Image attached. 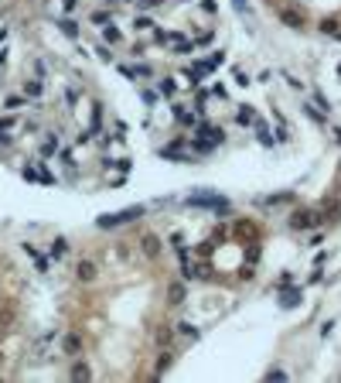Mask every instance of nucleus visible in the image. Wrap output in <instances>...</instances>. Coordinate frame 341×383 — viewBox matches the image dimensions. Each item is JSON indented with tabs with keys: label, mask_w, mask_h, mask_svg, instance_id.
<instances>
[{
	"label": "nucleus",
	"mask_w": 341,
	"mask_h": 383,
	"mask_svg": "<svg viewBox=\"0 0 341 383\" xmlns=\"http://www.w3.org/2000/svg\"><path fill=\"white\" fill-rule=\"evenodd\" d=\"M45 92V82L41 79H31V82H24V96H31V99H38Z\"/></svg>",
	"instance_id": "obj_22"
},
{
	"label": "nucleus",
	"mask_w": 341,
	"mask_h": 383,
	"mask_svg": "<svg viewBox=\"0 0 341 383\" xmlns=\"http://www.w3.org/2000/svg\"><path fill=\"white\" fill-rule=\"evenodd\" d=\"M222 141H225V130H222V127L195 123V141H188V144H191V147H195L198 154H208V151H215Z\"/></svg>",
	"instance_id": "obj_1"
},
{
	"label": "nucleus",
	"mask_w": 341,
	"mask_h": 383,
	"mask_svg": "<svg viewBox=\"0 0 341 383\" xmlns=\"http://www.w3.org/2000/svg\"><path fill=\"white\" fill-rule=\"evenodd\" d=\"M75 277L82 281V284H92L96 277H99V267H96V260H79V267H75Z\"/></svg>",
	"instance_id": "obj_6"
},
{
	"label": "nucleus",
	"mask_w": 341,
	"mask_h": 383,
	"mask_svg": "<svg viewBox=\"0 0 341 383\" xmlns=\"http://www.w3.org/2000/svg\"><path fill=\"white\" fill-rule=\"evenodd\" d=\"M21 250H24V253H27L31 260H34V267H38V274H48V260H45V257L38 253V246H31V243H24Z\"/></svg>",
	"instance_id": "obj_13"
},
{
	"label": "nucleus",
	"mask_w": 341,
	"mask_h": 383,
	"mask_svg": "<svg viewBox=\"0 0 341 383\" xmlns=\"http://www.w3.org/2000/svg\"><path fill=\"white\" fill-rule=\"evenodd\" d=\"M184 206H198V209H215V212H229L232 206L218 195V192H211V188H195L188 199H184Z\"/></svg>",
	"instance_id": "obj_3"
},
{
	"label": "nucleus",
	"mask_w": 341,
	"mask_h": 383,
	"mask_svg": "<svg viewBox=\"0 0 341 383\" xmlns=\"http://www.w3.org/2000/svg\"><path fill=\"white\" fill-rule=\"evenodd\" d=\"M338 31H341L338 17H324V21H321V34H331V38H335Z\"/></svg>",
	"instance_id": "obj_26"
},
{
	"label": "nucleus",
	"mask_w": 341,
	"mask_h": 383,
	"mask_svg": "<svg viewBox=\"0 0 341 383\" xmlns=\"http://www.w3.org/2000/svg\"><path fill=\"white\" fill-rule=\"evenodd\" d=\"M300 110H304V113H307V117H311V120H314L317 127H328V117H324V113H321V110H317L314 103H304Z\"/></svg>",
	"instance_id": "obj_18"
},
{
	"label": "nucleus",
	"mask_w": 341,
	"mask_h": 383,
	"mask_svg": "<svg viewBox=\"0 0 341 383\" xmlns=\"http://www.w3.org/2000/svg\"><path fill=\"white\" fill-rule=\"evenodd\" d=\"M338 76H341V65H338Z\"/></svg>",
	"instance_id": "obj_45"
},
{
	"label": "nucleus",
	"mask_w": 341,
	"mask_h": 383,
	"mask_svg": "<svg viewBox=\"0 0 341 383\" xmlns=\"http://www.w3.org/2000/svg\"><path fill=\"white\" fill-rule=\"evenodd\" d=\"M314 106H317L321 113H331V103H328V96H324V92H314Z\"/></svg>",
	"instance_id": "obj_31"
},
{
	"label": "nucleus",
	"mask_w": 341,
	"mask_h": 383,
	"mask_svg": "<svg viewBox=\"0 0 341 383\" xmlns=\"http://www.w3.org/2000/svg\"><path fill=\"white\" fill-rule=\"evenodd\" d=\"M140 96H143V103H147V106H154V103H157V92H150V89H143Z\"/></svg>",
	"instance_id": "obj_39"
},
{
	"label": "nucleus",
	"mask_w": 341,
	"mask_h": 383,
	"mask_svg": "<svg viewBox=\"0 0 341 383\" xmlns=\"http://www.w3.org/2000/svg\"><path fill=\"white\" fill-rule=\"evenodd\" d=\"M208 96H218V99H225V96H229V89H225L222 82H211V89H208Z\"/></svg>",
	"instance_id": "obj_34"
},
{
	"label": "nucleus",
	"mask_w": 341,
	"mask_h": 383,
	"mask_svg": "<svg viewBox=\"0 0 341 383\" xmlns=\"http://www.w3.org/2000/svg\"><path fill=\"white\" fill-rule=\"evenodd\" d=\"M184 298H188V288H184V284H181V281H171V284H167V305H184Z\"/></svg>",
	"instance_id": "obj_8"
},
{
	"label": "nucleus",
	"mask_w": 341,
	"mask_h": 383,
	"mask_svg": "<svg viewBox=\"0 0 341 383\" xmlns=\"http://www.w3.org/2000/svg\"><path fill=\"white\" fill-rule=\"evenodd\" d=\"M280 202H293V192H276V195L260 199V206H280Z\"/></svg>",
	"instance_id": "obj_21"
},
{
	"label": "nucleus",
	"mask_w": 341,
	"mask_h": 383,
	"mask_svg": "<svg viewBox=\"0 0 341 383\" xmlns=\"http://www.w3.org/2000/svg\"><path fill=\"white\" fill-rule=\"evenodd\" d=\"M133 28H140V31H150V28H154V21H150V17H133Z\"/></svg>",
	"instance_id": "obj_36"
},
{
	"label": "nucleus",
	"mask_w": 341,
	"mask_h": 383,
	"mask_svg": "<svg viewBox=\"0 0 341 383\" xmlns=\"http://www.w3.org/2000/svg\"><path fill=\"white\" fill-rule=\"evenodd\" d=\"M48 253H52L55 260H62V257L68 253V239H65V236H55V239H52V250H48Z\"/></svg>",
	"instance_id": "obj_20"
},
{
	"label": "nucleus",
	"mask_w": 341,
	"mask_h": 383,
	"mask_svg": "<svg viewBox=\"0 0 341 383\" xmlns=\"http://www.w3.org/2000/svg\"><path fill=\"white\" fill-rule=\"evenodd\" d=\"M174 120H178L181 127H195V123H198L195 110H188V106H174Z\"/></svg>",
	"instance_id": "obj_12"
},
{
	"label": "nucleus",
	"mask_w": 341,
	"mask_h": 383,
	"mask_svg": "<svg viewBox=\"0 0 341 383\" xmlns=\"http://www.w3.org/2000/svg\"><path fill=\"white\" fill-rule=\"evenodd\" d=\"M103 41H106V45H120V41H123V31L109 21V24H103Z\"/></svg>",
	"instance_id": "obj_15"
},
{
	"label": "nucleus",
	"mask_w": 341,
	"mask_h": 383,
	"mask_svg": "<svg viewBox=\"0 0 341 383\" xmlns=\"http://www.w3.org/2000/svg\"><path fill=\"white\" fill-rule=\"evenodd\" d=\"M191 41H195V48H202V45H211V41H215V31H198Z\"/></svg>",
	"instance_id": "obj_28"
},
{
	"label": "nucleus",
	"mask_w": 341,
	"mask_h": 383,
	"mask_svg": "<svg viewBox=\"0 0 341 383\" xmlns=\"http://www.w3.org/2000/svg\"><path fill=\"white\" fill-rule=\"evenodd\" d=\"M256 137H260V144H263V147H273V144H276V134H273L263 120H256Z\"/></svg>",
	"instance_id": "obj_14"
},
{
	"label": "nucleus",
	"mask_w": 341,
	"mask_h": 383,
	"mask_svg": "<svg viewBox=\"0 0 341 383\" xmlns=\"http://www.w3.org/2000/svg\"><path fill=\"white\" fill-rule=\"evenodd\" d=\"M205 76H208V72H205V69H202V62H191V65L184 69V79L191 82V89H195V86H198V82H202Z\"/></svg>",
	"instance_id": "obj_16"
},
{
	"label": "nucleus",
	"mask_w": 341,
	"mask_h": 383,
	"mask_svg": "<svg viewBox=\"0 0 341 383\" xmlns=\"http://www.w3.org/2000/svg\"><path fill=\"white\" fill-rule=\"evenodd\" d=\"M232 3H236V10H239V14H249V3H246V0H232Z\"/></svg>",
	"instance_id": "obj_42"
},
{
	"label": "nucleus",
	"mask_w": 341,
	"mask_h": 383,
	"mask_svg": "<svg viewBox=\"0 0 341 383\" xmlns=\"http://www.w3.org/2000/svg\"><path fill=\"white\" fill-rule=\"evenodd\" d=\"M140 250H143V257H150V260H154V257L164 250V243H160V236H154V233H143V236H140Z\"/></svg>",
	"instance_id": "obj_7"
},
{
	"label": "nucleus",
	"mask_w": 341,
	"mask_h": 383,
	"mask_svg": "<svg viewBox=\"0 0 341 383\" xmlns=\"http://www.w3.org/2000/svg\"><path fill=\"white\" fill-rule=\"evenodd\" d=\"M157 96L174 99V96H178V82H174V79H160V82H157Z\"/></svg>",
	"instance_id": "obj_17"
},
{
	"label": "nucleus",
	"mask_w": 341,
	"mask_h": 383,
	"mask_svg": "<svg viewBox=\"0 0 341 383\" xmlns=\"http://www.w3.org/2000/svg\"><path fill=\"white\" fill-rule=\"evenodd\" d=\"M198 62H202L205 72H215V69H222V65H225V52L218 48V52H211L208 59H198Z\"/></svg>",
	"instance_id": "obj_10"
},
{
	"label": "nucleus",
	"mask_w": 341,
	"mask_h": 383,
	"mask_svg": "<svg viewBox=\"0 0 341 383\" xmlns=\"http://www.w3.org/2000/svg\"><path fill=\"white\" fill-rule=\"evenodd\" d=\"M178 335H184V339H191V342H198V335H202V332H198V328H195L191 322H181V325H178Z\"/></svg>",
	"instance_id": "obj_25"
},
{
	"label": "nucleus",
	"mask_w": 341,
	"mask_h": 383,
	"mask_svg": "<svg viewBox=\"0 0 341 383\" xmlns=\"http://www.w3.org/2000/svg\"><path fill=\"white\" fill-rule=\"evenodd\" d=\"M14 123H17V117H0V134H3L7 127H14Z\"/></svg>",
	"instance_id": "obj_40"
},
{
	"label": "nucleus",
	"mask_w": 341,
	"mask_h": 383,
	"mask_svg": "<svg viewBox=\"0 0 341 383\" xmlns=\"http://www.w3.org/2000/svg\"><path fill=\"white\" fill-rule=\"evenodd\" d=\"M276 295H280V308H293L300 301V288H290V284L276 288Z\"/></svg>",
	"instance_id": "obj_9"
},
{
	"label": "nucleus",
	"mask_w": 341,
	"mask_h": 383,
	"mask_svg": "<svg viewBox=\"0 0 341 383\" xmlns=\"http://www.w3.org/2000/svg\"><path fill=\"white\" fill-rule=\"evenodd\" d=\"M62 349H65L68 356H79V353H82V335H79V332H68L65 339H62Z\"/></svg>",
	"instance_id": "obj_11"
},
{
	"label": "nucleus",
	"mask_w": 341,
	"mask_h": 383,
	"mask_svg": "<svg viewBox=\"0 0 341 383\" xmlns=\"http://www.w3.org/2000/svg\"><path fill=\"white\" fill-rule=\"evenodd\" d=\"M184 3H188V0H184Z\"/></svg>",
	"instance_id": "obj_46"
},
{
	"label": "nucleus",
	"mask_w": 341,
	"mask_h": 383,
	"mask_svg": "<svg viewBox=\"0 0 341 383\" xmlns=\"http://www.w3.org/2000/svg\"><path fill=\"white\" fill-rule=\"evenodd\" d=\"M266 377H270V380H287V373H283V370H270Z\"/></svg>",
	"instance_id": "obj_43"
},
{
	"label": "nucleus",
	"mask_w": 341,
	"mask_h": 383,
	"mask_svg": "<svg viewBox=\"0 0 341 383\" xmlns=\"http://www.w3.org/2000/svg\"><path fill=\"white\" fill-rule=\"evenodd\" d=\"M160 3H164V0H133V7H136V10H157Z\"/></svg>",
	"instance_id": "obj_32"
},
{
	"label": "nucleus",
	"mask_w": 341,
	"mask_h": 383,
	"mask_svg": "<svg viewBox=\"0 0 341 383\" xmlns=\"http://www.w3.org/2000/svg\"><path fill=\"white\" fill-rule=\"evenodd\" d=\"M280 21H283L290 31H304V24H307L304 10H297V7H280Z\"/></svg>",
	"instance_id": "obj_5"
},
{
	"label": "nucleus",
	"mask_w": 341,
	"mask_h": 383,
	"mask_svg": "<svg viewBox=\"0 0 341 383\" xmlns=\"http://www.w3.org/2000/svg\"><path fill=\"white\" fill-rule=\"evenodd\" d=\"M17 106H24V99H21V96H10V99H7V110H17Z\"/></svg>",
	"instance_id": "obj_41"
},
{
	"label": "nucleus",
	"mask_w": 341,
	"mask_h": 383,
	"mask_svg": "<svg viewBox=\"0 0 341 383\" xmlns=\"http://www.w3.org/2000/svg\"><path fill=\"white\" fill-rule=\"evenodd\" d=\"M321 223H328V216H321L317 209H293V216H290V226L293 230H314V226H321Z\"/></svg>",
	"instance_id": "obj_4"
},
{
	"label": "nucleus",
	"mask_w": 341,
	"mask_h": 383,
	"mask_svg": "<svg viewBox=\"0 0 341 383\" xmlns=\"http://www.w3.org/2000/svg\"><path fill=\"white\" fill-rule=\"evenodd\" d=\"M171 359H174V356H171V353L164 349V353H160V363H157V373H154V377H160V373H164V370L171 366Z\"/></svg>",
	"instance_id": "obj_33"
},
{
	"label": "nucleus",
	"mask_w": 341,
	"mask_h": 383,
	"mask_svg": "<svg viewBox=\"0 0 341 383\" xmlns=\"http://www.w3.org/2000/svg\"><path fill=\"white\" fill-rule=\"evenodd\" d=\"M232 72H236V82H239V86H249V72H242V69H232Z\"/></svg>",
	"instance_id": "obj_38"
},
{
	"label": "nucleus",
	"mask_w": 341,
	"mask_h": 383,
	"mask_svg": "<svg viewBox=\"0 0 341 383\" xmlns=\"http://www.w3.org/2000/svg\"><path fill=\"white\" fill-rule=\"evenodd\" d=\"M143 212H147L143 206H130V209H120V212H103V216L96 219V226H99V230H120V226L140 219Z\"/></svg>",
	"instance_id": "obj_2"
},
{
	"label": "nucleus",
	"mask_w": 341,
	"mask_h": 383,
	"mask_svg": "<svg viewBox=\"0 0 341 383\" xmlns=\"http://www.w3.org/2000/svg\"><path fill=\"white\" fill-rule=\"evenodd\" d=\"M109 21H113V10H106V7L92 10V24H99V28H103V24H109Z\"/></svg>",
	"instance_id": "obj_27"
},
{
	"label": "nucleus",
	"mask_w": 341,
	"mask_h": 383,
	"mask_svg": "<svg viewBox=\"0 0 341 383\" xmlns=\"http://www.w3.org/2000/svg\"><path fill=\"white\" fill-rule=\"evenodd\" d=\"M171 339H174L171 328H160V332H157V346H171Z\"/></svg>",
	"instance_id": "obj_35"
},
{
	"label": "nucleus",
	"mask_w": 341,
	"mask_h": 383,
	"mask_svg": "<svg viewBox=\"0 0 341 383\" xmlns=\"http://www.w3.org/2000/svg\"><path fill=\"white\" fill-rule=\"evenodd\" d=\"M75 3H79V0H65V3H62V10H65V14H75Z\"/></svg>",
	"instance_id": "obj_44"
},
{
	"label": "nucleus",
	"mask_w": 341,
	"mask_h": 383,
	"mask_svg": "<svg viewBox=\"0 0 341 383\" xmlns=\"http://www.w3.org/2000/svg\"><path fill=\"white\" fill-rule=\"evenodd\" d=\"M55 24L65 31L68 38H79V24H75V21H68V17H55Z\"/></svg>",
	"instance_id": "obj_23"
},
{
	"label": "nucleus",
	"mask_w": 341,
	"mask_h": 383,
	"mask_svg": "<svg viewBox=\"0 0 341 383\" xmlns=\"http://www.w3.org/2000/svg\"><path fill=\"white\" fill-rule=\"evenodd\" d=\"M41 154H45V157L58 154V134H48V137H45V144H41Z\"/></svg>",
	"instance_id": "obj_24"
},
{
	"label": "nucleus",
	"mask_w": 341,
	"mask_h": 383,
	"mask_svg": "<svg viewBox=\"0 0 341 383\" xmlns=\"http://www.w3.org/2000/svg\"><path fill=\"white\" fill-rule=\"evenodd\" d=\"M89 377H92V373H89L85 363H75V366H72V380H89Z\"/></svg>",
	"instance_id": "obj_30"
},
{
	"label": "nucleus",
	"mask_w": 341,
	"mask_h": 383,
	"mask_svg": "<svg viewBox=\"0 0 341 383\" xmlns=\"http://www.w3.org/2000/svg\"><path fill=\"white\" fill-rule=\"evenodd\" d=\"M202 10L205 14H218V3L215 0H202Z\"/></svg>",
	"instance_id": "obj_37"
},
{
	"label": "nucleus",
	"mask_w": 341,
	"mask_h": 383,
	"mask_svg": "<svg viewBox=\"0 0 341 383\" xmlns=\"http://www.w3.org/2000/svg\"><path fill=\"white\" fill-rule=\"evenodd\" d=\"M96 55H99L103 62H116V55H113V45H96Z\"/></svg>",
	"instance_id": "obj_29"
},
{
	"label": "nucleus",
	"mask_w": 341,
	"mask_h": 383,
	"mask_svg": "<svg viewBox=\"0 0 341 383\" xmlns=\"http://www.w3.org/2000/svg\"><path fill=\"white\" fill-rule=\"evenodd\" d=\"M236 123H239V127H256V110L242 106V110L236 113Z\"/></svg>",
	"instance_id": "obj_19"
}]
</instances>
